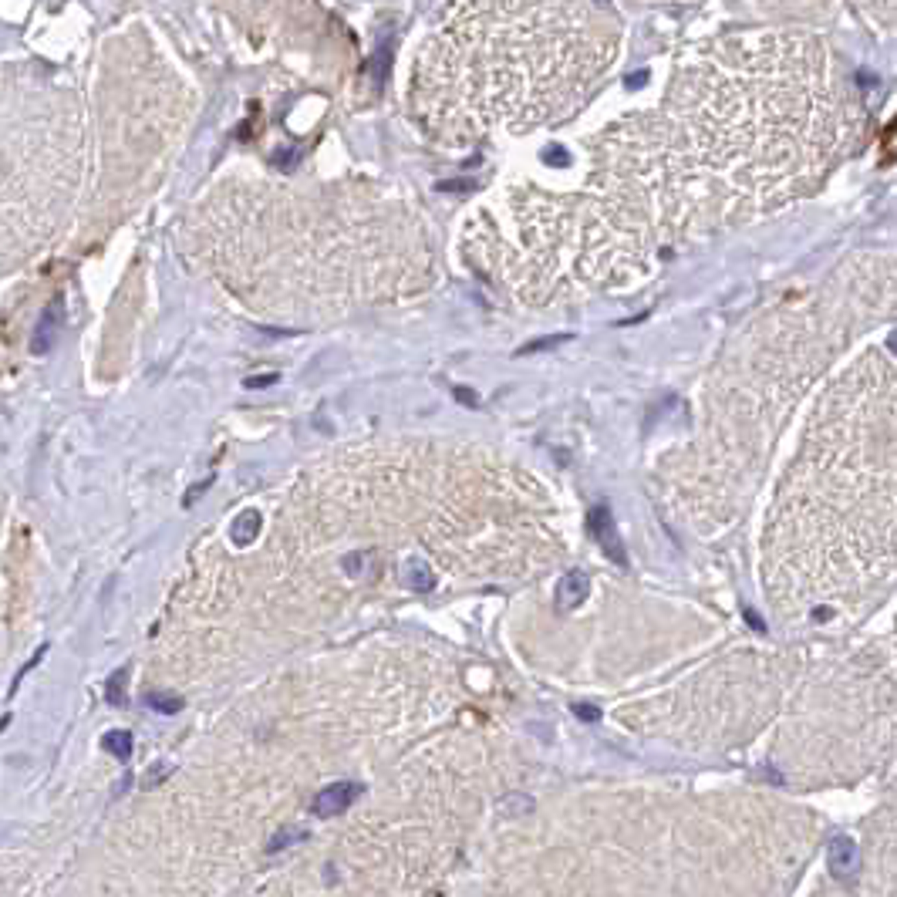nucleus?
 <instances>
[{"mask_svg":"<svg viewBox=\"0 0 897 897\" xmlns=\"http://www.w3.org/2000/svg\"><path fill=\"white\" fill-rule=\"evenodd\" d=\"M499 810H506V813H530L533 810V800L530 796H506L503 803H499Z\"/></svg>","mask_w":897,"mask_h":897,"instance_id":"obj_12","label":"nucleus"},{"mask_svg":"<svg viewBox=\"0 0 897 897\" xmlns=\"http://www.w3.org/2000/svg\"><path fill=\"white\" fill-rule=\"evenodd\" d=\"M277 378H280V374H274V371H270V374H260V378H246L243 385H246V388H263V385H274Z\"/></svg>","mask_w":897,"mask_h":897,"instance_id":"obj_16","label":"nucleus"},{"mask_svg":"<svg viewBox=\"0 0 897 897\" xmlns=\"http://www.w3.org/2000/svg\"><path fill=\"white\" fill-rule=\"evenodd\" d=\"M891 348H894V351H897V331H894V334H891Z\"/></svg>","mask_w":897,"mask_h":897,"instance_id":"obj_17","label":"nucleus"},{"mask_svg":"<svg viewBox=\"0 0 897 897\" xmlns=\"http://www.w3.org/2000/svg\"><path fill=\"white\" fill-rule=\"evenodd\" d=\"M307 837V830L304 826H284V830H277L274 837H270V844H267V854H280V850H287L290 844H297V840H304Z\"/></svg>","mask_w":897,"mask_h":897,"instance_id":"obj_9","label":"nucleus"},{"mask_svg":"<svg viewBox=\"0 0 897 897\" xmlns=\"http://www.w3.org/2000/svg\"><path fill=\"white\" fill-rule=\"evenodd\" d=\"M573 715L584 719V722H597V719H601V708H594V705H573Z\"/></svg>","mask_w":897,"mask_h":897,"instance_id":"obj_14","label":"nucleus"},{"mask_svg":"<svg viewBox=\"0 0 897 897\" xmlns=\"http://www.w3.org/2000/svg\"><path fill=\"white\" fill-rule=\"evenodd\" d=\"M145 702H149V708H156V712H163V715H176V712L182 708V698L172 692H152V695H145Z\"/></svg>","mask_w":897,"mask_h":897,"instance_id":"obj_10","label":"nucleus"},{"mask_svg":"<svg viewBox=\"0 0 897 897\" xmlns=\"http://www.w3.org/2000/svg\"><path fill=\"white\" fill-rule=\"evenodd\" d=\"M358 796H361V782H331V786H324V789L311 800V813L337 816V813H344Z\"/></svg>","mask_w":897,"mask_h":897,"instance_id":"obj_2","label":"nucleus"},{"mask_svg":"<svg viewBox=\"0 0 897 897\" xmlns=\"http://www.w3.org/2000/svg\"><path fill=\"white\" fill-rule=\"evenodd\" d=\"M587 527H590V533H594V540L601 543V550L611 557V564L624 567V564H627V557H624V547H621V540H617V530H614L611 510H608V506H597V510H590V520H587Z\"/></svg>","mask_w":897,"mask_h":897,"instance_id":"obj_3","label":"nucleus"},{"mask_svg":"<svg viewBox=\"0 0 897 897\" xmlns=\"http://www.w3.org/2000/svg\"><path fill=\"white\" fill-rule=\"evenodd\" d=\"M365 560H368V553H351V557L344 560V571L351 573V577H358V573L365 571Z\"/></svg>","mask_w":897,"mask_h":897,"instance_id":"obj_13","label":"nucleus"},{"mask_svg":"<svg viewBox=\"0 0 897 897\" xmlns=\"http://www.w3.org/2000/svg\"><path fill=\"white\" fill-rule=\"evenodd\" d=\"M584 597H587V573L571 571L564 580H560V587H557V611L560 614L573 611Z\"/></svg>","mask_w":897,"mask_h":897,"instance_id":"obj_5","label":"nucleus"},{"mask_svg":"<svg viewBox=\"0 0 897 897\" xmlns=\"http://www.w3.org/2000/svg\"><path fill=\"white\" fill-rule=\"evenodd\" d=\"M260 527H263L260 510H240V516H237L233 527H230V536H233L237 547H246V543H253V540L260 536Z\"/></svg>","mask_w":897,"mask_h":897,"instance_id":"obj_6","label":"nucleus"},{"mask_svg":"<svg viewBox=\"0 0 897 897\" xmlns=\"http://www.w3.org/2000/svg\"><path fill=\"white\" fill-rule=\"evenodd\" d=\"M125 678H128V668H119V671L105 682V702H108V705H125Z\"/></svg>","mask_w":897,"mask_h":897,"instance_id":"obj_11","label":"nucleus"},{"mask_svg":"<svg viewBox=\"0 0 897 897\" xmlns=\"http://www.w3.org/2000/svg\"><path fill=\"white\" fill-rule=\"evenodd\" d=\"M58 327H61V300L54 307H47L41 314V321H38V327H34V337H31V351L34 355H47L51 351V344L58 337Z\"/></svg>","mask_w":897,"mask_h":897,"instance_id":"obj_4","label":"nucleus"},{"mask_svg":"<svg viewBox=\"0 0 897 897\" xmlns=\"http://www.w3.org/2000/svg\"><path fill=\"white\" fill-rule=\"evenodd\" d=\"M826 863H830V874L837 881H847V884L857 881V874H860V847H857L854 837H847V833L833 837L830 847H826Z\"/></svg>","mask_w":897,"mask_h":897,"instance_id":"obj_1","label":"nucleus"},{"mask_svg":"<svg viewBox=\"0 0 897 897\" xmlns=\"http://www.w3.org/2000/svg\"><path fill=\"white\" fill-rule=\"evenodd\" d=\"M101 745H105V752H112L115 759H132V749H135V739H132V732H125V729H115V732H105V739H101Z\"/></svg>","mask_w":897,"mask_h":897,"instance_id":"obj_8","label":"nucleus"},{"mask_svg":"<svg viewBox=\"0 0 897 897\" xmlns=\"http://www.w3.org/2000/svg\"><path fill=\"white\" fill-rule=\"evenodd\" d=\"M169 773H172V766H152V769H149V776H145V786H156V782H163Z\"/></svg>","mask_w":897,"mask_h":897,"instance_id":"obj_15","label":"nucleus"},{"mask_svg":"<svg viewBox=\"0 0 897 897\" xmlns=\"http://www.w3.org/2000/svg\"><path fill=\"white\" fill-rule=\"evenodd\" d=\"M402 580H405L408 590H418V594H425V590L435 587V573H432V567H429L425 560H418V557L405 560V567H402Z\"/></svg>","mask_w":897,"mask_h":897,"instance_id":"obj_7","label":"nucleus"}]
</instances>
